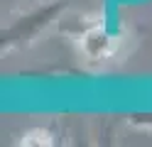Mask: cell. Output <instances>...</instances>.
Returning a JSON list of instances; mask_svg holds the SVG:
<instances>
[{
	"label": "cell",
	"instance_id": "cell-1",
	"mask_svg": "<svg viewBox=\"0 0 152 147\" xmlns=\"http://www.w3.org/2000/svg\"><path fill=\"white\" fill-rule=\"evenodd\" d=\"M22 145H49V135L44 130H32L22 137Z\"/></svg>",
	"mask_w": 152,
	"mask_h": 147
}]
</instances>
